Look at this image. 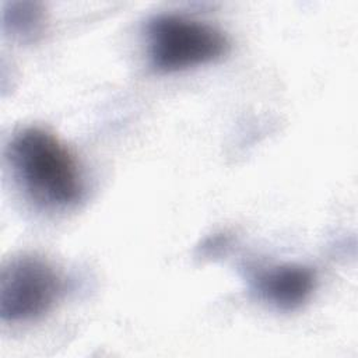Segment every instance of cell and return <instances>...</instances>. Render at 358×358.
Here are the masks:
<instances>
[{
	"instance_id": "obj_1",
	"label": "cell",
	"mask_w": 358,
	"mask_h": 358,
	"mask_svg": "<svg viewBox=\"0 0 358 358\" xmlns=\"http://www.w3.org/2000/svg\"><path fill=\"white\" fill-rule=\"evenodd\" d=\"M7 161L25 194L38 206L66 210L84 194L83 178L70 150L46 129H21L7 145Z\"/></svg>"
},
{
	"instance_id": "obj_2",
	"label": "cell",
	"mask_w": 358,
	"mask_h": 358,
	"mask_svg": "<svg viewBox=\"0 0 358 358\" xmlns=\"http://www.w3.org/2000/svg\"><path fill=\"white\" fill-rule=\"evenodd\" d=\"M148 57L161 73H175L211 63L229 48L227 36L215 27L176 14L151 18L147 25Z\"/></svg>"
},
{
	"instance_id": "obj_3",
	"label": "cell",
	"mask_w": 358,
	"mask_h": 358,
	"mask_svg": "<svg viewBox=\"0 0 358 358\" xmlns=\"http://www.w3.org/2000/svg\"><path fill=\"white\" fill-rule=\"evenodd\" d=\"M63 288L62 275L43 257H13L0 275L1 320L21 323L43 316L60 299Z\"/></svg>"
},
{
	"instance_id": "obj_4",
	"label": "cell",
	"mask_w": 358,
	"mask_h": 358,
	"mask_svg": "<svg viewBox=\"0 0 358 358\" xmlns=\"http://www.w3.org/2000/svg\"><path fill=\"white\" fill-rule=\"evenodd\" d=\"M253 281L257 294L266 302L282 310H292L312 295L316 275L306 266L288 263L260 270Z\"/></svg>"
},
{
	"instance_id": "obj_5",
	"label": "cell",
	"mask_w": 358,
	"mask_h": 358,
	"mask_svg": "<svg viewBox=\"0 0 358 358\" xmlns=\"http://www.w3.org/2000/svg\"><path fill=\"white\" fill-rule=\"evenodd\" d=\"M4 25L20 38H34L41 32L43 15L35 3H10L4 8Z\"/></svg>"
}]
</instances>
